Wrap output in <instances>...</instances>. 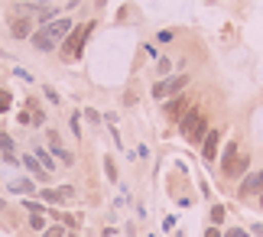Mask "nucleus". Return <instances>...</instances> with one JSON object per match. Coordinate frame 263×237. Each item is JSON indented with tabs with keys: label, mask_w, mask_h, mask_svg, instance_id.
I'll use <instances>...</instances> for the list:
<instances>
[{
	"label": "nucleus",
	"mask_w": 263,
	"mask_h": 237,
	"mask_svg": "<svg viewBox=\"0 0 263 237\" xmlns=\"http://www.w3.org/2000/svg\"><path fill=\"white\" fill-rule=\"evenodd\" d=\"M179 133L185 137L189 143H201L205 140V133H208V120H205V114L192 104L189 111H185V117L179 120Z\"/></svg>",
	"instance_id": "nucleus-1"
},
{
	"label": "nucleus",
	"mask_w": 263,
	"mask_h": 237,
	"mask_svg": "<svg viewBox=\"0 0 263 237\" xmlns=\"http://www.w3.org/2000/svg\"><path fill=\"white\" fill-rule=\"evenodd\" d=\"M91 29H95V23H78V26H72V33H68L65 43H62V59L72 62V59L82 56V49H85V43H88Z\"/></svg>",
	"instance_id": "nucleus-2"
},
{
	"label": "nucleus",
	"mask_w": 263,
	"mask_h": 237,
	"mask_svg": "<svg viewBox=\"0 0 263 237\" xmlns=\"http://www.w3.org/2000/svg\"><path fill=\"white\" fill-rule=\"evenodd\" d=\"M189 75H169V78H163V81H156L153 85V98H173V95H182V91L189 88Z\"/></svg>",
	"instance_id": "nucleus-3"
},
{
	"label": "nucleus",
	"mask_w": 263,
	"mask_h": 237,
	"mask_svg": "<svg viewBox=\"0 0 263 237\" xmlns=\"http://www.w3.org/2000/svg\"><path fill=\"white\" fill-rule=\"evenodd\" d=\"M263 192V169H257V172H247L244 179H240V189H237V195L240 198H250V195H260Z\"/></svg>",
	"instance_id": "nucleus-4"
},
{
	"label": "nucleus",
	"mask_w": 263,
	"mask_h": 237,
	"mask_svg": "<svg viewBox=\"0 0 263 237\" xmlns=\"http://www.w3.org/2000/svg\"><path fill=\"white\" fill-rule=\"evenodd\" d=\"M192 104H189V98H182V95H173V98H169L166 101V107H163V114L169 117V120H182V117H185V111H189Z\"/></svg>",
	"instance_id": "nucleus-5"
},
{
	"label": "nucleus",
	"mask_w": 263,
	"mask_h": 237,
	"mask_svg": "<svg viewBox=\"0 0 263 237\" xmlns=\"http://www.w3.org/2000/svg\"><path fill=\"white\" fill-rule=\"evenodd\" d=\"M218 147H221V130H208L205 140H201V156H205V162L218 159Z\"/></svg>",
	"instance_id": "nucleus-6"
},
{
	"label": "nucleus",
	"mask_w": 263,
	"mask_h": 237,
	"mask_svg": "<svg viewBox=\"0 0 263 237\" xmlns=\"http://www.w3.org/2000/svg\"><path fill=\"white\" fill-rule=\"evenodd\" d=\"M72 20H52V23H46V26H39V29H43V33L46 36H52L55 39V43H59V39H65L68 33H72Z\"/></svg>",
	"instance_id": "nucleus-7"
},
{
	"label": "nucleus",
	"mask_w": 263,
	"mask_h": 237,
	"mask_svg": "<svg viewBox=\"0 0 263 237\" xmlns=\"http://www.w3.org/2000/svg\"><path fill=\"white\" fill-rule=\"evenodd\" d=\"M247 169H250V156H240V153H237L234 162H231V166L221 172V176H224V179H244V176H247Z\"/></svg>",
	"instance_id": "nucleus-8"
},
{
	"label": "nucleus",
	"mask_w": 263,
	"mask_h": 237,
	"mask_svg": "<svg viewBox=\"0 0 263 237\" xmlns=\"http://www.w3.org/2000/svg\"><path fill=\"white\" fill-rule=\"evenodd\" d=\"M10 36L13 39H29L33 36V26H29V20H23V16H10Z\"/></svg>",
	"instance_id": "nucleus-9"
},
{
	"label": "nucleus",
	"mask_w": 263,
	"mask_h": 237,
	"mask_svg": "<svg viewBox=\"0 0 263 237\" xmlns=\"http://www.w3.org/2000/svg\"><path fill=\"white\" fill-rule=\"evenodd\" d=\"M0 156H4V162H10V166H16V147L13 140H10V133H0Z\"/></svg>",
	"instance_id": "nucleus-10"
},
{
	"label": "nucleus",
	"mask_w": 263,
	"mask_h": 237,
	"mask_svg": "<svg viewBox=\"0 0 263 237\" xmlns=\"http://www.w3.org/2000/svg\"><path fill=\"white\" fill-rule=\"evenodd\" d=\"M49 143H52V153H55V159H62L65 166H72V162H75V156H72V153H68V150L62 147V143H59V133H55V130H49Z\"/></svg>",
	"instance_id": "nucleus-11"
},
{
	"label": "nucleus",
	"mask_w": 263,
	"mask_h": 237,
	"mask_svg": "<svg viewBox=\"0 0 263 237\" xmlns=\"http://www.w3.org/2000/svg\"><path fill=\"white\" fill-rule=\"evenodd\" d=\"M29 43H33V46L39 49V52H52V49H55V39H52V36H46L43 29H39V33H33V36H29Z\"/></svg>",
	"instance_id": "nucleus-12"
},
{
	"label": "nucleus",
	"mask_w": 263,
	"mask_h": 237,
	"mask_svg": "<svg viewBox=\"0 0 263 237\" xmlns=\"http://www.w3.org/2000/svg\"><path fill=\"white\" fill-rule=\"evenodd\" d=\"M20 162H23V166H26L29 172H33L36 179H49V169H43V166H39V159H36V156H23Z\"/></svg>",
	"instance_id": "nucleus-13"
},
{
	"label": "nucleus",
	"mask_w": 263,
	"mask_h": 237,
	"mask_svg": "<svg viewBox=\"0 0 263 237\" xmlns=\"http://www.w3.org/2000/svg\"><path fill=\"white\" fill-rule=\"evenodd\" d=\"M234 156H237V143H234V140H231V143H228V147H224V150H221V172H224V169L231 166V162H234Z\"/></svg>",
	"instance_id": "nucleus-14"
},
{
	"label": "nucleus",
	"mask_w": 263,
	"mask_h": 237,
	"mask_svg": "<svg viewBox=\"0 0 263 237\" xmlns=\"http://www.w3.org/2000/svg\"><path fill=\"white\" fill-rule=\"evenodd\" d=\"M33 156L39 159V166H43V169H49V172H52V169H55V159H52V156H49V153H46L43 147H36V153H33Z\"/></svg>",
	"instance_id": "nucleus-15"
},
{
	"label": "nucleus",
	"mask_w": 263,
	"mask_h": 237,
	"mask_svg": "<svg viewBox=\"0 0 263 237\" xmlns=\"http://www.w3.org/2000/svg\"><path fill=\"white\" fill-rule=\"evenodd\" d=\"M10 192H16V195H29V192H33V182H29V179H16V182H10Z\"/></svg>",
	"instance_id": "nucleus-16"
},
{
	"label": "nucleus",
	"mask_w": 263,
	"mask_h": 237,
	"mask_svg": "<svg viewBox=\"0 0 263 237\" xmlns=\"http://www.w3.org/2000/svg\"><path fill=\"white\" fill-rule=\"evenodd\" d=\"M36 16H39V26L52 23V20H55V7H43V10H36Z\"/></svg>",
	"instance_id": "nucleus-17"
},
{
	"label": "nucleus",
	"mask_w": 263,
	"mask_h": 237,
	"mask_svg": "<svg viewBox=\"0 0 263 237\" xmlns=\"http://www.w3.org/2000/svg\"><path fill=\"white\" fill-rule=\"evenodd\" d=\"M224 214H228L224 205H211V224H224Z\"/></svg>",
	"instance_id": "nucleus-18"
},
{
	"label": "nucleus",
	"mask_w": 263,
	"mask_h": 237,
	"mask_svg": "<svg viewBox=\"0 0 263 237\" xmlns=\"http://www.w3.org/2000/svg\"><path fill=\"white\" fill-rule=\"evenodd\" d=\"M29 224H33L36 231H43V228H46V218H43V211H33V218H29Z\"/></svg>",
	"instance_id": "nucleus-19"
},
{
	"label": "nucleus",
	"mask_w": 263,
	"mask_h": 237,
	"mask_svg": "<svg viewBox=\"0 0 263 237\" xmlns=\"http://www.w3.org/2000/svg\"><path fill=\"white\" fill-rule=\"evenodd\" d=\"M104 172H107L110 182H117V166H114V159H104Z\"/></svg>",
	"instance_id": "nucleus-20"
},
{
	"label": "nucleus",
	"mask_w": 263,
	"mask_h": 237,
	"mask_svg": "<svg viewBox=\"0 0 263 237\" xmlns=\"http://www.w3.org/2000/svg\"><path fill=\"white\" fill-rule=\"evenodd\" d=\"M43 198L46 202H65L62 195H59V189H43Z\"/></svg>",
	"instance_id": "nucleus-21"
},
{
	"label": "nucleus",
	"mask_w": 263,
	"mask_h": 237,
	"mask_svg": "<svg viewBox=\"0 0 263 237\" xmlns=\"http://www.w3.org/2000/svg\"><path fill=\"white\" fill-rule=\"evenodd\" d=\"M156 71H159V75H169V71H173V62H169V59H159L156 62Z\"/></svg>",
	"instance_id": "nucleus-22"
},
{
	"label": "nucleus",
	"mask_w": 263,
	"mask_h": 237,
	"mask_svg": "<svg viewBox=\"0 0 263 237\" xmlns=\"http://www.w3.org/2000/svg\"><path fill=\"white\" fill-rule=\"evenodd\" d=\"M43 91H46V98L52 101V104H62V98H59V91H55V88H49V85H43Z\"/></svg>",
	"instance_id": "nucleus-23"
},
{
	"label": "nucleus",
	"mask_w": 263,
	"mask_h": 237,
	"mask_svg": "<svg viewBox=\"0 0 263 237\" xmlns=\"http://www.w3.org/2000/svg\"><path fill=\"white\" fill-rule=\"evenodd\" d=\"M13 104V98H10V91H0V114H4V111Z\"/></svg>",
	"instance_id": "nucleus-24"
},
{
	"label": "nucleus",
	"mask_w": 263,
	"mask_h": 237,
	"mask_svg": "<svg viewBox=\"0 0 263 237\" xmlns=\"http://www.w3.org/2000/svg\"><path fill=\"white\" fill-rule=\"evenodd\" d=\"M43 237H65V228H62V224H55V228H49Z\"/></svg>",
	"instance_id": "nucleus-25"
},
{
	"label": "nucleus",
	"mask_w": 263,
	"mask_h": 237,
	"mask_svg": "<svg viewBox=\"0 0 263 237\" xmlns=\"http://www.w3.org/2000/svg\"><path fill=\"white\" fill-rule=\"evenodd\" d=\"M221 237H247V231L244 228H231V231H224Z\"/></svg>",
	"instance_id": "nucleus-26"
},
{
	"label": "nucleus",
	"mask_w": 263,
	"mask_h": 237,
	"mask_svg": "<svg viewBox=\"0 0 263 237\" xmlns=\"http://www.w3.org/2000/svg\"><path fill=\"white\" fill-rule=\"evenodd\" d=\"M13 10H16V16H26V13H33V7H29V4H16Z\"/></svg>",
	"instance_id": "nucleus-27"
},
{
	"label": "nucleus",
	"mask_w": 263,
	"mask_h": 237,
	"mask_svg": "<svg viewBox=\"0 0 263 237\" xmlns=\"http://www.w3.org/2000/svg\"><path fill=\"white\" fill-rule=\"evenodd\" d=\"M13 75H16L20 81H33V75H29V71H26V68H13Z\"/></svg>",
	"instance_id": "nucleus-28"
},
{
	"label": "nucleus",
	"mask_w": 263,
	"mask_h": 237,
	"mask_svg": "<svg viewBox=\"0 0 263 237\" xmlns=\"http://www.w3.org/2000/svg\"><path fill=\"white\" fill-rule=\"evenodd\" d=\"M23 205H26V208H29V211H46V208H43V205H36L33 198H23Z\"/></svg>",
	"instance_id": "nucleus-29"
},
{
	"label": "nucleus",
	"mask_w": 263,
	"mask_h": 237,
	"mask_svg": "<svg viewBox=\"0 0 263 237\" xmlns=\"http://www.w3.org/2000/svg\"><path fill=\"white\" fill-rule=\"evenodd\" d=\"M176 33H173V29H163V33H159V43H169V39H173Z\"/></svg>",
	"instance_id": "nucleus-30"
},
{
	"label": "nucleus",
	"mask_w": 263,
	"mask_h": 237,
	"mask_svg": "<svg viewBox=\"0 0 263 237\" xmlns=\"http://www.w3.org/2000/svg\"><path fill=\"white\" fill-rule=\"evenodd\" d=\"M85 117H88V120H91V123H95V120H101V114H98V111H91V107H88V111H85Z\"/></svg>",
	"instance_id": "nucleus-31"
},
{
	"label": "nucleus",
	"mask_w": 263,
	"mask_h": 237,
	"mask_svg": "<svg viewBox=\"0 0 263 237\" xmlns=\"http://www.w3.org/2000/svg\"><path fill=\"white\" fill-rule=\"evenodd\" d=\"M205 237H221V231H218V224H211V228L205 231Z\"/></svg>",
	"instance_id": "nucleus-32"
},
{
	"label": "nucleus",
	"mask_w": 263,
	"mask_h": 237,
	"mask_svg": "<svg viewBox=\"0 0 263 237\" xmlns=\"http://www.w3.org/2000/svg\"><path fill=\"white\" fill-rule=\"evenodd\" d=\"M260 208H263V192H260Z\"/></svg>",
	"instance_id": "nucleus-33"
},
{
	"label": "nucleus",
	"mask_w": 263,
	"mask_h": 237,
	"mask_svg": "<svg viewBox=\"0 0 263 237\" xmlns=\"http://www.w3.org/2000/svg\"><path fill=\"white\" fill-rule=\"evenodd\" d=\"M43 4H49V0H43Z\"/></svg>",
	"instance_id": "nucleus-34"
}]
</instances>
